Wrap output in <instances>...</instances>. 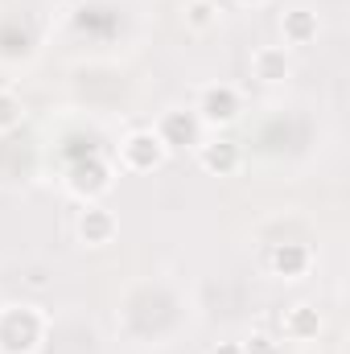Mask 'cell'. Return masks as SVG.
I'll use <instances>...</instances> for the list:
<instances>
[{"instance_id": "6da1fadb", "label": "cell", "mask_w": 350, "mask_h": 354, "mask_svg": "<svg viewBox=\"0 0 350 354\" xmlns=\"http://www.w3.org/2000/svg\"><path fill=\"white\" fill-rule=\"evenodd\" d=\"M120 161H124V169H136V174L157 169V165L165 161V140H161L157 132H132V136L120 145Z\"/></svg>"}, {"instance_id": "7a4b0ae2", "label": "cell", "mask_w": 350, "mask_h": 354, "mask_svg": "<svg viewBox=\"0 0 350 354\" xmlns=\"http://www.w3.org/2000/svg\"><path fill=\"white\" fill-rule=\"evenodd\" d=\"M239 115V91L235 87H206L198 99V120L202 124H231Z\"/></svg>"}, {"instance_id": "3957f363", "label": "cell", "mask_w": 350, "mask_h": 354, "mask_svg": "<svg viewBox=\"0 0 350 354\" xmlns=\"http://www.w3.org/2000/svg\"><path fill=\"white\" fill-rule=\"evenodd\" d=\"M198 161H202V169H210V174H235L239 149H235L231 140H210V145L198 149Z\"/></svg>"}, {"instance_id": "277c9868", "label": "cell", "mask_w": 350, "mask_h": 354, "mask_svg": "<svg viewBox=\"0 0 350 354\" xmlns=\"http://www.w3.org/2000/svg\"><path fill=\"white\" fill-rule=\"evenodd\" d=\"M252 71H256V79L260 83H284L288 79V58H284V50H272V46H264L252 54Z\"/></svg>"}, {"instance_id": "5b68a950", "label": "cell", "mask_w": 350, "mask_h": 354, "mask_svg": "<svg viewBox=\"0 0 350 354\" xmlns=\"http://www.w3.org/2000/svg\"><path fill=\"white\" fill-rule=\"evenodd\" d=\"M284 37L293 41V46H305V41H313L317 37V17L309 12V8H293V12H284Z\"/></svg>"}, {"instance_id": "8992f818", "label": "cell", "mask_w": 350, "mask_h": 354, "mask_svg": "<svg viewBox=\"0 0 350 354\" xmlns=\"http://www.w3.org/2000/svg\"><path fill=\"white\" fill-rule=\"evenodd\" d=\"M272 268H276V276L297 280V276L309 268V252H305V248H297V243H284V248H276V252H272Z\"/></svg>"}, {"instance_id": "52a82bcc", "label": "cell", "mask_w": 350, "mask_h": 354, "mask_svg": "<svg viewBox=\"0 0 350 354\" xmlns=\"http://www.w3.org/2000/svg\"><path fill=\"white\" fill-rule=\"evenodd\" d=\"M111 214L103 210V206H91L87 214H83V223H79V235L87 239V243H107L111 239Z\"/></svg>"}, {"instance_id": "ba28073f", "label": "cell", "mask_w": 350, "mask_h": 354, "mask_svg": "<svg viewBox=\"0 0 350 354\" xmlns=\"http://www.w3.org/2000/svg\"><path fill=\"white\" fill-rule=\"evenodd\" d=\"M214 25H219V4H214V0H190V4H185V29L206 33V29H214Z\"/></svg>"}, {"instance_id": "9c48e42d", "label": "cell", "mask_w": 350, "mask_h": 354, "mask_svg": "<svg viewBox=\"0 0 350 354\" xmlns=\"http://www.w3.org/2000/svg\"><path fill=\"white\" fill-rule=\"evenodd\" d=\"M280 326H284V334L305 338V334H317V326H322V322H317V313H313L309 305H293V309L284 313V322H280Z\"/></svg>"}, {"instance_id": "30bf717a", "label": "cell", "mask_w": 350, "mask_h": 354, "mask_svg": "<svg viewBox=\"0 0 350 354\" xmlns=\"http://www.w3.org/2000/svg\"><path fill=\"white\" fill-rule=\"evenodd\" d=\"M21 120H25V107H21V99H17V95H8V91H0V132H12V128H21Z\"/></svg>"}, {"instance_id": "8fae6325", "label": "cell", "mask_w": 350, "mask_h": 354, "mask_svg": "<svg viewBox=\"0 0 350 354\" xmlns=\"http://www.w3.org/2000/svg\"><path fill=\"white\" fill-rule=\"evenodd\" d=\"M174 132H181V136H185V140H194V132H198V120H194V115H185V120H181V111H169V115H165V124H161V132H157V136H161V140H169V136H174Z\"/></svg>"}, {"instance_id": "7c38bea8", "label": "cell", "mask_w": 350, "mask_h": 354, "mask_svg": "<svg viewBox=\"0 0 350 354\" xmlns=\"http://www.w3.org/2000/svg\"><path fill=\"white\" fill-rule=\"evenodd\" d=\"M239 351L243 354H280V342H276V338H272V334H252V338H248V346H239Z\"/></svg>"}, {"instance_id": "4fadbf2b", "label": "cell", "mask_w": 350, "mask_h": 354, "mask_svg": "<svg viewBox=\"0 0 350 354\" xmlns=\"http://www.w3.org/2000/svg\"><path fill=\"white\" fill-rule=\"evenodd\" d=\"M210 354H243V351H239V342H223L219 351H210Z\"/></svg>"}, {"instance_id": "5bb4252c", "label": "cell", "mask_w": 350, "mask_h": 354, "mask_svg": "<svg viewBox=\"0 0 350 354\" xmlns=\"http://www.w3.org/2000/svg\"><path fill=\"white\" fill-rule=\"evenodd\" d=\"M239 4H264V0H239Z\"/></svg>"}]
</instances>
